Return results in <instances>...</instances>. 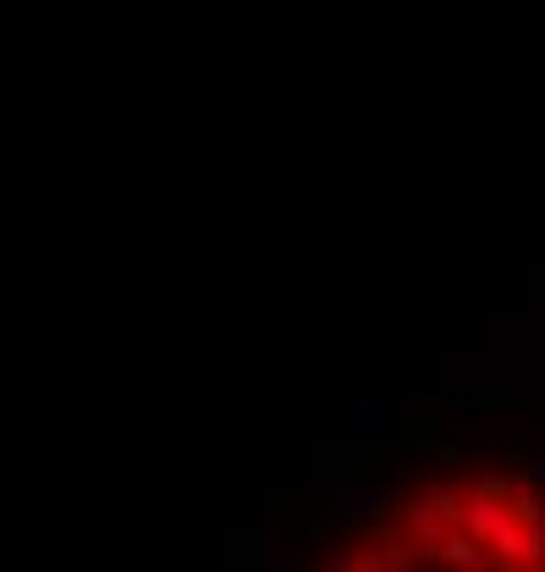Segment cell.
Listing matches in <instances>:
<instances>
[{
	"label": "cell",
	"instance_id": "3",
	"mask_svg": "<svg viewBox=\"0 0 545 572\" xmlns=\"http://www.w3.org/2000/svg\"><path fill=\"white\" fill-rule=\"evenodd\" d=\"M523 473H529V484H545V451H534V457H529V468H523Z\"/></svg>",
	"mask_w": 545,
	"mask_h": 572
},
{
	"label": "cell",
	"instance_id": "1",
	"mask_svg": "<svg viewBox=\"0 0 545 572\" xmlns=\"http://www.w3.org/2000/svg\"><path fill=\"white\" fill-rule=\"evenodd\" d=\"M331 506H336V512H353V517H369V523H386V517L397 512L391 490H380V484H364V479L331 484Z\"/></svg>",
	"mask_w": 545,
	"mask_h": 572
},
{
	"label": "cell",
	"instance_id": "2",
	"mask_svg": "<svg viewBox=\"0 0 545 572\" xmlns=\"http://www.w3.org/2000/svg\"><path fill=\"white\" fill-rule=\"evenodd\" d=\"M386 413H391L386 396H358V402H353V435H358V440H369L380 424H386Z\"/></svg>",
	"mask_w": 545,
	"mask_h": 572
}]
</instances>
